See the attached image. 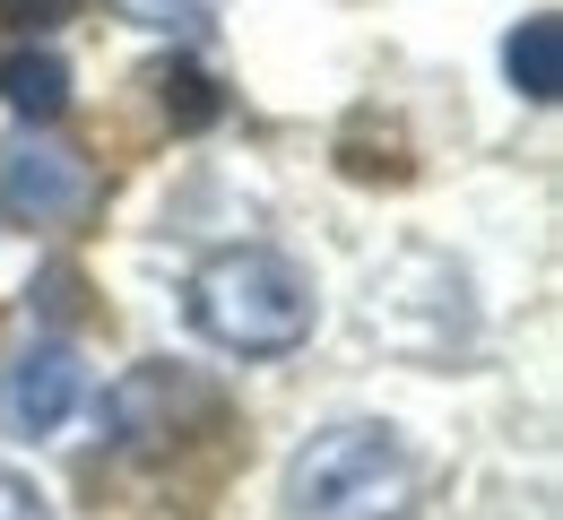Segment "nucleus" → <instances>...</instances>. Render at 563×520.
<instances>
[{
	"label": "nucleus",
	"instance_id": "obj_1",
	"mask_svg": "<svg viewBox=\"0 0 563 520\" xmlns=\"http://www.w3.org/2000/svg\"><path fill=\"white\" fill-rule=\"evenodd\" d=\"M191 330L234 356H286L312 339V278L269 243L209 252L191 269Z\"/></svg>",
	"mask_w": 563,
	"mask_h": 520
},
{
	"label": "nucleus",
	"instance_id": "obj_2",
	"mask_svg": "<svg viewBox=\"0 0 563 520\" xmlns=\"http://www.w3.org/2000/svg\"><path fill=\"white\" fill-rule=\"evenodd\" d=\"M408 495H417V460L399 451L390 425H330L286 468L295 520H399Z\"/></svg>",
	"mask_w": 563,
	"mask_h": 520
},
{
	"label": "nucleus",
	"instance_id": "obj_3",
	"mask_svg": "<svg viewBox=\"0 0 563 520\" xmlns=\"http://www.w3.org/2000/svg\"><path fill=\"white\" fill-rule=\"evenodd\" d=\"M96 209V165L62 140H0V218L78 225Z\"/></svg>",
	"mask_w": 563,
	"mask_h": 520
},
{
	"label": "nucleus",
	"instance_id": "obj_4",
	"mask_svg": "<svg viewBox=\"0 0 563 520\" xmlns=\"http://www.w3.org/2000/svg\"><path fill=\"white\" fill-rule=\"evenodd\" d=\"M183 408H217V390H209V381H183L174 365H147V373H131V381H122V390L104 399L113 434H122L131 451H147V443H174V434H183V425H174Z\"/></svg>",
	"mask_w": 563,
	"mask_h": 520
},
{
	"label": "nucleus",
	"instance_id": "obj_5",
	"mask_svg": "<svg viewBox=\"0 0 563 520\" xmlns=\"http://www.w3.org/2000/svg\"><path fill=\"white\" fill-rule=\"evenodd\" d=\"M70 408H78V356L70 347H26V365L9 381V417H18L26 434H53Z\"/></svg>",
	"mask_w": 563,
	"mask_h": 520
},
{
	"label": "nucleus",
	"instance_id": "obj_6",
	"mask_svg": "<svg viewBox=\"0 0 563 520\" xmlns=\"http://www.w3.org/2000/svg\"><path fill=\"white\" fill-rule=\"evenodd\" d=\"M0 104L26 113V122H53V113L70 104V70H62V53H9V62H0Z\"/></svg>",
	"mask_w": 563,
	"mask_h": 520
},
{
	"label": "nucleus",
	"instance_id": "obj_7",
	"mask_svg": "<svg viewBox=\"0 0 563 520\" xmlns=\"http://www.w3.org/2000/svg\"><path fill=\"white\" fill-rule=\"evenodd\" d=\"M511 78H520L529 104H555L563 96V18L555 9H538V18L511 35Z\"/></svg>",
	"mask_w": 563,
	"mask_h": 520
},
{
	"label": "nucleus",
	"instance_id": "obj_8",
	"mask_svg": "<svg viewBox=\"0 0 563 520\" xmlns=\"http://www.w3.org/2000/svg\"><path fill=\"white\" fill-rule=\"evenodd\" d=\"M156 87V104L183 122V131H200V122H217V87H209V70H191V62H174V70H156L147 78Z\"/></svg>",
	"mask_w": 563,
	"mask_h": 520
},
{
	"label": "nucleus",
	"instance_id": "obj_9",
	"mask_svg": "<svg viewBox=\"0 0 563 520\" xmlns=\"http://www.w3.org/2000/svg\"><path fill=\"white\" fill-rule=\"evenodd\" d=\"M0 520H53V504H44V486H26L18 468H0Z\"/></svg>",
	"mask_w": 563,
	"mask_h": 520
},
{
	"label": "nucleus",
	"instance_id": "obj_10",
	"mask_svg": "<svg viewBox=\"0 0 563 520\" xmlns=\"http://www.w3.org/2000/svg\"><path fill=\"white\" fill-rule=\"evenodd\" d=\"M78 0H0V18L18 26V35H44V26H62Z\"/></svg>",
	"mask_w": 563,
	"mask_h": 520
}]
</instances>
